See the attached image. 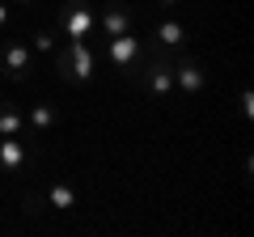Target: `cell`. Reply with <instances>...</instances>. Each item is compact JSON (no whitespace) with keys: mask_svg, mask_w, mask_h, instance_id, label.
I'll return each instance as SVG.
<instances>
[{"mask_svg":"<svg viewBox=\"0 0 254 237\" xmlns=\"http://www.w3.org/2000/svg\"><path fill=\"white\" fill-rule=\"evenodd\" d=\"M51 64L64 85H89L98 76V55H93V47L85 38H64L51 51Z\"/></svg>","mask_w":254,"mask_h":237,"instance_id":"1","label":"cell"},{"mask_svg":"<svg viewBox=\"0 0 254 237\" xmlns=\"http://www.w3.org/2000/svg\"><path fill=\"white\" fill-rule=\"evenodd\" d=\"M0 72L9 76L13 85L34 81V51H30L26 38H4L0 43Z\"/></svg>","mask_w":254,"mask_h":237,"instance_id":"2","label":"cell"},{"mask_svg":"<svg viewBox=\"0 0 254 237\" xmlns=\"http://www.w3.org/2000/svg\"><path fill=\"white\" fill-rule=\"evenodd\" d=\"M170 68H174V89H178V98L203 93V85H208L203 59H195V55H170Z\"/></svg>","mask_w":254,"mask_h":237,"instance_id":"3","label":"cell"},{"mask_svg":"<svg viewBox=\"0 0 254 237\" xmlns=\"http://www.w3.org/2000/svg\"><path fill=\"white\" fill-rule=\"evenodd\" d=\"M30 148H38V144H30ZM30 148L17 136H0V174H9V178L30 174L38 165V153H30Z\"/></svg>","mask_w":254,"mask_h":237,"instance_id":"4","label":"cell"},{"mask_svg":"<svg viewBox=\"0 0 254 237\" xmlns=\"http://www.w3.org/2000/svg\"><path fill=\"white\" fill-rule=\"evenodd\" d=\"M89 30H93V9L85 4V0H68V4H60L55 34H64V38H89Z\"/></svg>","mask_w":254,"mask_h":237,"instance_id":"5","label":"cell"},{"mask_svg":"<svg viewBox=\"0 0 254 237\" xmlns=\"http://www.w3.org/2000/svg\"><path fill=\"white\" fill-rule=\"evenodd\" d=\"M140 55H144V43L136 34H119V38H106V59L119 68L123 76H131V68L140 64Z\"/></svg>","mask_w":254,"mask_h":237,"instance_id":"6","label":"cell"},{"mask_svg":"<svg viewBox=\"0 0 254 237\" xmlns=\"http://www.w3.org/2000/svg\"><path fill=\"white\" fill-rule=\"evenodd\" d=\"M102 34L106 38L131 34V9H127V0H106L102 4Z\"/></svg>","mask_w":254,"mask_h":237,"instance_id":"7","label":"cell"},{"mask_svg":"<svg viewBox=\"0 0 254 237\" xmlns=\"http://www.w3.org/2000/svg\"><path fill=\"white\" fill-rule=\"evenodd\" d=\"M55 123H60V110L51 106V102H34V106L26 110V127L34 140H47L55 131Z\"/></svg>","mask_w":254,"mask_h":237,"instance_id":"8","label":"cell"},{"mask_svg":"<svg viewBox=\"0 0 254 237\" xmlns=\"http://www.w3.org/2000/svg\"><path fill=\"white\" fill-rule=\"evenodd\" d=\"M187 38H190V26H187V21L161 17V21L153 26V43H157V47H165V51H178V47L187 43Z\"/></svg>","mask_w":254,"mask_h":237,"instance_id":"9","label":"cell"},{"mask_svg":"<svg viewBox=\"0 0 254 237\" xmlns=\"http://www.w3.org/2000/svg\"><path fill=\"white\" fill-rule=\"evenodd\" d=\"M0 136H30L26 127V110L17 106V102H0Z\"/></svg>","mask_w":254,"mask_h":237,"instance_id":"10","label":"cell"},{"mask_svg":"<svg viewBox=\"0 0 254 237\" xmlns=\"http://www.w3.org/2000/svg\"><path fill=\"white\" fill-rule=\"evenodd\" d=\"M47 203H51V208H60V212H76L81 195H76L68 182H51V186H47Z\"/></svg>","mask_w":254,"mask_h":237,"instance_id":"11","label":"cell"},{"mask_svg":"<svg viewBox=\"0 0 254 237\" xmlns=\"http://www.w3.org/2000/svg\"><path fill=\"white\" fill-rule=\"evenodd\" d=\"M47 208H51V203H47V191H38V186H26V191H21V212H26L30 220H43Z\"/></svg>","mask_w":254,"mask_h":237,"instance_id":"12","label":"cell"},{"mask_svg":"<svg viewBox=\"0 0 254 237\" xmlns=\"http://www.w3.org/2000/svg\"><path fill=\"white\" fill-rule=\"evenodd\" d=\"M55 38H60L55 26H38L34 34H30V51H47V55H51L55 51Z\"/></svg>","mask_w":254,"mask_h":237,"instance_id":"13","label":"cell"},{"mask_svg":"<svg viewBox=\"0 0 254 237\" xmlns=\"http://www.w3.org/2000/svg\"><path fill=\"white\" fill-rule=\"evenodd\" d=\"M9 30H13V4L0 0V34H9Z\"/></svg>","mask_w":254,"mask_h":237,"instance_id":"14","label":"cell"},{"mask_svg":"<svg viewBox=\"0 0 254 237\" xmlns=\"http://www.w3.org/2000/svg\"><path fill=\"white\" fill-rule=\"evenodd\" d=\"M237 106H242V115L250 118V115H254V93H250V89H242V93H237Z\"/></svg>","mask_w":254,"mask_h":237,"instance_id":"15","label":"cell"},{"mask_svg":"<svg viewBox=\"0 0 254 237\" xmlns=\"http://www.w3.org/2000/svg\"><path fill=\"white\" fill-rule=\"evenodd\" d=\"M157 4H161V9H178L182 0H157Z\"/></svg>","mask_w":254,"mask_h":237,"instance_id":"16","label":"cell"},{"mask_svg":"<svg viewBox=\"0 0 254 237\" xmlns=\"http://www.w3.org/2000/svg\"><path fill=\"white\" fill-rule=\"evenodd\" d=\"M9 4H26V9H30V4H38V0H9Z\"/></svg>","mask_w":254,"mask_h":237,"instance_id":"17","label":"cell"}]
</instances>
